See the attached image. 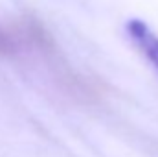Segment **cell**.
I'll return each instance as SVG.
<instances>
[{
  "mask_svg": "<svg viewBox=\"0 0 158 157\" xmlns=\"http://www.w3.org/2000/svg\"><path fill=\"white\" fill-rule=\"evenodd\" d=\"M127 34L142 56L158 72V35L151 30V26L140 19H131L127 22Z\"/></svg>",
  "mask_w": 158,
  "mask_h": 157,
  "instance_id": "1",
  "label": "cell"
},
{
  "mask_svg": "<svg viewBox=\"0 0 158 157\" xmlns=\"http://www.w3.org/2000/svg\"><path fill=\"white\" fill-rule=\"evenodd\" d=\"M15 50H17V44L13 37L0 26V56H11L15 54Z\"/></svg>",
  "mask_w": 158,
  "mask_h": 157,
  "instance_id": "2",
  "label": "cell"
}]
</instances>
